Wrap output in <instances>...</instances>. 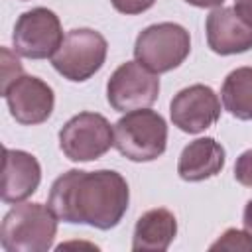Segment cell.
<instances>
[{
    "label": "cell",
    "instance_id": "15",
    "mask_svg": "<svg viewBox=\"0 0 252 252\" xmlns=\"http://www.w3.org/2000/svg\"><path fill=\"white\" fill-rule=\"evenodd\" d=\"M224 108L238 120H252V67L230 71L220 87Z\"/></svg>",
    "mask_w": 252,
    "mask_h": 252
},
{
    "label": "cell",
    "instance_id": "12",
    "mask_svg": "<svg viewBox=\"0 0 252 252\" xmlns=\"http://www.w3.org/2000/svg\"><path fill=\"white\" fill-rule=\"evenodd\" d=\"M207 43L219 55H234L252 49V26L234 8L219 6L207 16Z\"/></svg>",
    "mask_w": 252,
    "mask_h": 252
},
{
    "label": "cell",
    "instance_id": "3",
    "mask_svg": "<svg viewBox=\"0 0 252 252\" xmlns=\"http://www.w3.org/2000/svg\"><path fill=\"white\" fill-rule=\"evenodd\" d=\"M114 146L132 161H154L167 146V124L150 108L126 112L114 124Z\"/></svg>",
    "mask_w": 252,
    "mask_h": 252
},
{
    "label": "cell",
    "instance_id": "18",
    "mask_svg": "<svg viewBox=\"0 0 252 252\" xmlns=\"http://www.w3.org/2000/svg\"><path fill=\"white\" fill-rule=\"evenodd\" d=\"M234 179L244 187H252V150H246L236 158Z\"/></svg>",
    "mask_w": 252,
    "mask_h": 252
},
{
    "label": "cell",
    "instance_id": "9",
    "mask_svg": "<svg viewBox=\"0 0 252 252\" xmlns=\"http://www.w3.org/2000/svg\"><path fill=\"white\" fill-rule=\"evenodd\" d=\"M173 126L187 134H199L211 128L220 116V100L207 85H191L181 89L169 102Z\"/></svg>",
    "mask_w": 252,
    "mask_h": 252
},
{
    "label": "cell",
    "instance_id": "21",
    "mask_svg": "<svg viewBox=\"0 0 252 252\" xmlns=\"http://www.w3.org/2000/svg\"><path fill=\"white\" fill-rule=\"evenodd\" d=\"M242 222H244V230L250 234V238H252V199L246 203V207H244V215H242Z\"/></svg>",
    "mask_w": 252,
    "mask_h": 252
},
{
    "label": "cell",
    "instance_id": "20",
    "mask_svg": "<svg viewBox=\"0 0 252 252\" xmlns=\"http://www.w3.org/2000/svg\"><path fill=\"white\" fill-rule=\"evenodd\" d=\"M234 10L244 22L252 26V0H234Z\"/></svg>",
    "mask_w": 252,
    "mask_h": 252
},
{
    "label": "cell",
    "instance_id": "10",
    "mask_svg": "<svg viewBox=\"0 0 252 252\" xmlns=\"http://www.w3.org/2000/svg\"><path fill=\"white\" fill-rule=\"evenodd\" d=\"M10 114L18 124L35 126L45 122L55 104L53 89L33 75H22L4 93Z\"/></svg>",
    "mask_w": 252,
    "mask_h": 252
},
{
    "label": "cell",
    "instance_id": "4",
    "mask_svg": "<svg viewBox=\"0 0 252 252\" xmlns=\"http://www.w3.org/2000/svg\"><path fill=\"white\" fill-rule=\"evenodd\" d=\"M191 51L189 32L175 22H161L142 30L134 43V57L152 73L179 67Z\"/></svg>",
    "mask_w": 252,
    "mask_h": 252
},
{
    "label": "cell",
    "instance_id": "11",
    "mask_svg": "<svg viewBox=\"0 0 252 252\" xmlns=\"http://www.w3.org/2000/svg\"><path fill=\"white\" fill-rule=\"evenodd\" d=\"M41 181V167L35 156L24 150L4 148L0 197L4 203H20L33 195Z\"/></svg>",
    "mask_w": 252,
    "mask_h": 252
},
{
    "label": "cell",
    "instance_id": "6",
    "mask_svg": "<svg viewBox=\"0 0 252 252\" xmlns=\"http://www.w3.org/2000/svg\"><path fill=\"white\" fill-rule=\"evenodd\" d=\"M114 146V130L98 112H79L59 130V148L71 161H93Z\"/></svg>",
    "mask_w": 252,
    "mask_h": 252
},
{
    "label": "cell",
    "instance_id": "13",
    "mask_svg": "<svg viewBox=\"0 0 252 252\" xmlns=\"http://www.w3.org/2000/svg\"><path fill=\"white\" fill-rule=\"evenodd\" d=\"M224 148L215 138H197L189 142L177 161V173L183 181H205L224 167Z\"/></svg>",
    "mask_w": 252,
    "mask_h": 252
},
{
    "label": "cell",
    "instance_id": "14",
    "mask_svg": "<svg viewBox=\"0 0 252 252\" xmlns=\"http://www.w3.org/2000/svg\"><path fill=\"white\" fill-rule=\"evenodd\" d=\"M177 234V220L175 215L163 207L146 211L134 226L132 236V250H152L161 252L167 250L171 240Z\"/></svg>",
    "mask_w": 252,
    "mask_h": 252
},
{
    "label": "cell",
    "instance_id": "2",
    "mask_svg": "<svg viewBox=\"0 0 252 252\" xmlns=\"http://www.w3.org/2000/svg\"><path fill=\"white\" fill-rule=\"evenodd\" d=\"M57 217L49 205L16 203L0 226V244L6 252H45L53 246Z\"/></svg>",
    "mask_w": 252,
    "mask_h": 252
},
{
    "label": "cell",
    "instance_id": "1",
    "mask_svg": "<svg viewBox=\"0 0 252 252\" xmlns=\"http://www.w3.org/2000/svg\"><path fill=\"white\" fill-rule=\"evenodd\" d=\"M128 201L130 189L118 171L69 169L53 181L47 205L59 220L108 230L122 220Z\"/></svg>",
    "mask_w": 252,
    "mask_h": 252
},
{
    "label": "cell",
    "instance_id": "8",
    "mask_svg": "<svg viewBox=\"0 0 252 252\" xmlns=\"http://www.w3.org/2000/svg\"><path fill=\"white\" fill-rule=\"evenodd\" d=\"M16 53L28 59H47L63 43L61 22L47 8H32L24 12L12 32Z\"/></svg>",
    "mask_w": 252,
    "mask_h": 252
},
{
    "label": "cell",
    "instance_id": "16",
    "mask_svg": "<svg viewBox=\"0 0 252 252\" xmlns=\"http://www.w3.org/2000/svg\"><path fill=\"white\" fill-rule=\"evenodd\" d=\"M0 57H2V61H0V79H2L0 81V93L4 94L8 91V87L24 75V69H22L20 59L8 47L0 49Z\"/></svg>",
    "mask_w": 252,
    "mask_h": 252
},
{
    "label": "cell",
    "instance_id": "7",
    "mask_svg": "<svg viewBox=\"0 0 252 252\" xmlns=\"http://www.w3.org/2000/svg\"><path fill=\"white\" fill-rule=\"evenodd\" d=\"M159 94L158 73H152L138 61L122 63L106 83V100L118 112L150 108Z\"/></svg>",
    "mask_w": 252,
    "mask_h": 252
},
{
    "label": "cell",
    "instance_id": "22",
    "mask_svg": "<svg viewBox=\"0 0 252 252\" xmlns=\"http://www.w3.org/2000/svg\"><path fill=\"white\" fill-rule=\"evenodd\" d=\"M185 2L197 8H219L224 0H185Z\"/></svg>",
    "mask_w": 252,
    "mask_h": 252
},
{
    "label": "cell",
    "instance_id": "5",
    "mask_svg": "<svg viewBox=\"0 0 252 252\" xmlns=\"http://www.w3.org/2000/svg\"><path fill=\"white\" fill-rule=\"evenodd\" d=\"M106 51L108 43L100 32L91 28H75L63 37V43L51 57V65L65 79L83 83L104 65Z\"/></svg>",
    "mask_w": 252,
    "mask_h": 252
},
{
    "label": "cell",
    "instance_id": "17",
    "mask_svg": "<svg viewBox=\"0 0 252 252\" xmlns=\"http://www.w3.org/2000/svg\"><path fill=\"white\" fill-rule=\"evenodd\" d=\"M211 250H252V238L250 234L238 228H228L222 232V236L211 244Z\"/></svg>",
    "mask_w": 252,
    "mask_h": 252
},
{
    "label": "cell",
    "instance_id": "19",
    "mask_svg": "<svg viewBox=\"0 0 252 252\" xmlns=\"http://www.w3.org/2000/svg\"><path fill=\"white\" fill-rule=\"evenodd\" d=\"M110 4L114 6L116 12L134 16V14H142V12L150 10L156 4V0H110Z\"/></svg>",
    "mask_w": 252,
    "mask_h": 252
}]
</instances>
